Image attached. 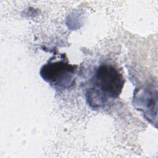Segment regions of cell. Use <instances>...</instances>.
Listing matches in <instances>:
<instances>
[{
	"label": "cell",
	"mask_w": 158,
	"mask_h": 158,
	"mask_svg": "<svg viewBox=\"0 0 158 158\" xmlns=\"http://www.w3.org/2000/svg\"><path fill=\"white\" fill-rule=\"evenodd\" d=\"M91 79L92 86L87 89L86 98L88 104L94 109L104 107L109 101L117 98L124 85L122 74L107 64L98 67Z\"/></svg>",
	"instance_id": "cell-1"
},
{
	"label": "cell",
	"mask_w": 158,
	"mask_h": 158,
	"mask_svg": "<svg viewBox=\"0 0 158 158\" xmlns=\"http://www.w3.org/2000/svg\"><path fill=\"white\" fill-rule=\"evenodd\" d=\"M77 65H71L64 58L59 60H50L40 69V75L44 81L54 88H69L74 82L77 71Z\"/></svg>",
	"instance_id": "cell-2"
}]
</instances>
